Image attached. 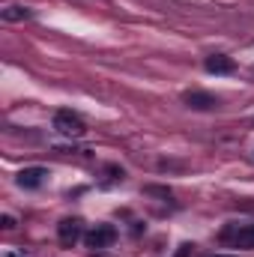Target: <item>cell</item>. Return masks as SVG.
<instances>
[{"label": "cell", "instance_id": "9c48e42d", "mask_svg": "<svg viewBox=\"0 0 254 257\" xmlns=\"http://www.w3.org/2000/svg\"><path fill=\"white\" fill-rule=\"evenodd\" d=\"M191 254H194V245L186 242V245H180V248H177V254H174V257H191Z\"/></svg>", "mask_w": 254, "mask_h": 257}, {"label": "cell", "instance_id": "3957f363", "mask_svg": "<svg viewBox=\"0 0 254 257\" xmlns=\"http://www.w3.org/2000/svg\"><path fill=\"white\" fill-rule=\"evenodd\" d=\"M87 248H111L117 242V227L114 224H96L87 236H84Z\"/></svg>", "mask_w": 254, "mask_h": 257}, {"label": "cell", "instance_id": "30bf717a", "mask_svg": "<svg viewBox=\"0 0 254 257\" xmlns=\"http://www.w3.org/2000/svg\"><path fill=\"white\" fill-rule=\"evenodd\" d=\"M0 227H3V230H12V227H15V218H12V215H3V218H0Z\"/></svg>", "mask_w": 254, "mask_h": 257}, {"label": "cell", "instance_id": "6da1fadb", "mask_svg": "<svg viewBox=\"0 0 254 257\" xmlns=\"http://www.w3.org/2000/svg\"><path fill=\"white\" fill-rule=\"evenodd\" d=\"M221 239L233 248H254V221L251 224H227L221 230Z\"/></svg>", "mask_w": 254, "mask_h": 257}, {"label": "cell", "instance_id": "7c38bea8", "mask_svg": "<svg viewBox=\"0 0 254 257\" xmlns=\"http://www.w3.org/2000/svg\"><path fill=\"white\" fill-rule=\"evenodd\" d=\"M6 257H18V254H6Z\"/></svg>", "mask_w": 254, "mask_h": 257}, {"label": "cell", "instance_id": "8fae6325", "mask_svg": "<svg viewBox=\"0 0 254 257\" xmlns=\"http://www.w3.org/2000/svg\"><path fill=\"white\" fill-rule=\"evenodd\" d=\"M212 257H233V254H212Z\"/></svg>", "mask_w": 254, "mask_h": 257}, {"label": "cell", "instance_id": "ba28073f", "mask_svg": "<svg viewBox=\"0 0 254 257\" xmlns=\"http://www.w3.org/2000/svg\"><path fill=\"white\" fill-rule=\"evenodd\" d=\"M0 15H3V21H30L33 9H27V6H6Z\"/></svg>", "mask_w": 254, "mask_h": 257}, {"label": "cell", "instance_id": "7a4b0ae2", "mask_svg": "<svg viewBox=\"0 0 254 257\" xmlns=\"http://www.w3.org/2000/svg\"><path fill=\"white\" fill-rule=\"evenodd\" d=\"M54 128L63 135V138H81L87 126H84V120L78 117V114H72V111H57L54 114Z\"/></svg>", "mask_w": 254, "mask_h": 257}, {"label": "cell", "instance_id": "52a82bcc", "mask_svg": "<svg viewBox=\"0 0 254 257\" xmlns=\"http://www.w3.org/2000/svg\"><path fill=\"white\" fill-rule=\"evenodd\" d=\"M203 69H206L209 75H230V72L236 69V63H233L227 54H209V57L203 60Z\"/></svg>", "mask_w": 254, "mask_h": 257}, {"label": "cell", "instance_id": "8992f818", "mask_svg": "<svg viewBox=\"0 0 254 257\" xmlns=\"http://www.w3.org/2000/svg\"><path fill=\"white\" fill-rule=\"evenodd\" d=\"M45 183H48V171L45 168H24L18 174V186L21 189H39Z\"/></svg>", "mask_w": 254, "mask_h": 257}, {"label": "cell", "instance_id": "5b68a950", "mask_svg": "<svg viewBox=\"0 0 254 257\" xmlns=\"http://www.w3.org/2000/svg\"><path fill=\"white\" fill-rule=\"evenodd\" d=\"M183 102L191 111H215L218 108V96H209V93H200V90H189L183 96Z\"/></svg>", "mask_w": 254, "mask_h": 257}, {"label": "cell", "instance_id": "277c9868", "mask_svg": "<svg viewBox=\"0 0 254 257\" xmlns=\"http://www.w3.org/2000/svg\"><path fill=\"white\" fill-rule=\"evenodd\" d=\"M57 236H60L63 245H75V242L84 236V221H81V218H63V221L57 224Z\"/></svg>", "mask_w": 254, "mask_h": 257}]
</instances>
